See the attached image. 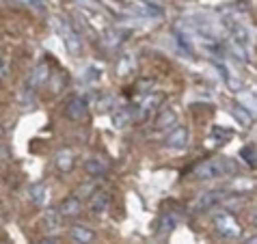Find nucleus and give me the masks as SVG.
Returning a JSON list of instances; mask_svg holds the SVG:
<instances>
[{
    "instance_id": "1",
    "label": "nucleus",
    "mask_w": 257,
    "mask_h": 244,
    "mask_svg": "<svg viewBox=\"0 0 257 244\" xmlns=\"http://www.w3.org/2000/svg\"><path fill=\"white\" fill-rule=\"evenodd\" d=\"M235 162L229 160V158H210V160L201 162L199 167L195 169V175L197 179H214V177H223V175H229V173H235Z\"/></svg>"
},
{
    "instance_id": "2",
    "label": "nucleus",
    "mask_w": 257,
    "mask_h": 244,
    "mask_svg": "<svg viewBox=\"0 0 257 244\" xmlns=\"http://www.w3.org/2000/svg\"><path fill=\"white\" fill-rule=\"evenodd\" d=\"M50 78V69L46 63H39V65H35V69L28 74V78L24 80L22 84V93H20V99H26V102H31V99L35 97V93H37L39 87H44V84L48 82Z\"/></svg>"
},
{
    "instance_id": "3",
    "label": "nucleus",
    "mask_w": 257,
    "mask_h": 244,
    "mask_svg": "<svg viewBox=\"0 0 257 244\" xmlns=\"http://www.w3.org/2000/svg\"><path fill=\"white\" fill-rule=\"evenodd\" d=\"M54 26H56V31H59V35H61L63 44H65L67 52H69V54H80V50H82V39H80V35L76 33V28L71 26L63 16H56V18H54Z\"/></svg>"
},
{
    "instance_id": "4",
    "label": "nucleus",
    "mask_w": 257,
    "mask_h": 244,
    "mask_svg": "<svg viewBox=\"0 0 257 244\" xmlns=\"http://www.w3.org/2000/svg\"><path fill=\"white\" fill-rule=\"evenodd\" d=\"M214 227H216L218 235H223V238H227V240L240 238V233H242L240 222L235 220L233 214L225 212V210H220V212L214 214Z\"/></svg>"
},
{
    "instance_id": "5",
    "label": "nucleus",
    "mask_w": 257,
    "mask_h": 244,
    "mask_svg": "<svg viewBox=\"0 0 257 244\" xmlns=\"http://www.w3.org/2000/svg\"><path fill=\"white\" fill-rule=\"evenodd\" d=\"M227 199V190L225 188H214V190H208L199 197L195 203H192V212H205L210 207H216L218 203H223Z\"/></svg>"
},
{
    "instance_id": "6",
    "label": "nucleus",
    "mask_w": 257,
    "mask_h": 244,
    "mask_svg": "<svg viewBox=\"0 0 257 244\" xmlns=\"http://www.w3.org/2000/svg\"><path fill=\"white\" fill-rule=\"evenodd\" d=\"M188 141H190L188 128L180 126V128H175L167 139H164V145H167V149H173V152H182V149L188 147Z\"/></svg>"
},
{
    "instance_id": "7",
    "label": "nucleus",
    "mask_w": 257,
    "mask_h": 244,
    "mask_svg": "<svg viewBox=\"0 0 257 244\" xmlns=\"http://www.w3.org/2000/svg\"><path fill=\"white\" fill-rule=\"evenodd\" d=\"M87 112H89V106H87V102H84L80 95H74V97L67 99V104H65V114H67L71 121L84 119V117H87Z\"/></svg>"
},
{
    "instance_id": "8",
    "label": "nucleus",
    "mask_w": 257,
    "mask_h": 244,
    "mask_svg": "<svg viewBox=\"0 0 257 244\" xmlns=\"http://www.w3.org/2000/svg\"><path fill=\"white\" fill-rule=\"evenodd\" d=\"M84 171H87L91 177H102L108 173V162H106L102 156H91L89 160L84 162Z\"/></svg>"
},
{
    "instance_id": "9",
    "label": "nucleus",
    "mask_w": 257,
    "mask_h": 244,
    "mask_svg": "<svg viewBox=\"0 0 257 244\" xmlns=\"http://www.w3.org/2000/svg\"><path fill=\"white\" fill-rule=\"evenodd\" d=\"M160 102H162V95H147V97L137 106V110H134V117H137V119L149 117V114H152L156 108H158Z\"/></svg>"
},
{
    "instance_id": "10",
    "label": "nucleus",
    "mask_w": 257,
    "mask_h": 244,
    "mask_svg": "<svg viewBox=\"0 0 257 244\" xmlns=\"http://www.w3.org/2000/svg\"><path fill=\"white\" fill-rule=\"evenodd\" d=\"M41 222H44V231L56 233V231H59V227H61V212L59 210H46Z\"/></svg>"
},
{
    "instance_id": "11",
    "label": "nucleus",
    "mask_w": 257,
    "mask_h": 244,
    "mask_svg": "<svg viewBox=\"0 0 257 244\" xmlns=\"http://www.w3.org/2000/svg\"><path fill=\"white\" fill-rule=\"evenodd\" d=\"M80 210H82V201H80V197H67V199L59 205L61 216H76V214L80 212Z\"/></svg>"
},
{
    "instance_id": "12",
    "label": "nucleus",
    "mask_w": 257,
    "mask_h": 244,
    "mask_svg": "<svg viewBox=\"0 0 257 244\" xmlns=\"http://www.w3.org/2000/svg\"><path fill=\"white\" fill-rule=\"evenodd\" d=\"M28 197H31V201H33L35 205L44 207L46 201H48V188H46V184H33L31 190H28Z\"/></svg>"
},
{
    "instance_id": "13",
    "label": "nucleus",
    "mask_w": 257,
    "mask_h": 244,
    "mask_svg": "<svg viewBox=\"0 0 257 244\" xmlns=\"http://www.w3.org/2000/svg\"><path fill=\"white\" fill-rule=\"evenodd\" d=\"M175 121H177V114L171 110V108H164V110L158 114V117H156L154 128H156V130H167V128L175 126Z\"/></svg>"
},
{
    "instance_id": "14",
    "label": "nucleus",
    "mask_w": 257,
    "mask_h": 244,
    "mask_svg": "<svg viewBox=\"0 0 257 244\" xmlns=\"http://www.w3.org/2000/svg\"><path fill=\"white\" fill-rule=\"evenodd\" d=\"M238 104L244 106L251 114H257V95L253 91H238Z\"/></svg>"
},
{
    "instance_id": "15",
    "label": "nucleus",
    "mask_w": 257,
    "mask_h": 244,
    "mask_svg": "<svg viewBox=\"0 0 257 244\" xmlns=\"http://www.w3.org/2000/svg\"><path fill=\"white\" fill-rule=\"evenodd\" d=\"M69 235H71V240L82 242V244H89V242H93V240H95V233L91 231V229H87V227H80V225L71 229Z\"/></svg>"
},
{
    "instance_id": "16",
    "label": "nucleus",
    "mask_w": 257,
    "mask_h": 244,
    "mask_svg": "<svg viewBox=\"0 0 257 244\" xmlns=\"http://www.w3.org/2000/svg\"><path fill=\"white\" fill-rule=\"evenodd\" d=\"M71 164H74V156H71V149H61L59 154H56V167H59L63 173H67L71 169Z\"/></svg>"
},
{
    "instance_id": "17",
    "label": "nucleus",
    "mask_w": 257,
    "mask_h": 244,
    "mask_svg": "<svg viewBox=\"0 0 257 244\" xmlns=\"http://www.w3.org/2000/svg\"><path fill=\"white\" fill-rule=\"evenodd\" d=\"M132 117H134V112L130 108H117L115 112H112V126H115V128H123Z\"/></svg>"
},
{
    "instance_id": "18",
    "label": "nucleus",
    "mask_w": 257,
    "mask_h": 244,
    "mask_svg": "<svg viewBox=\"0 0 257 244\" xmlns=\"http://www.w3.org/2000/svg\"><path fill=\"white\" fill-rule=\"evenodd\" d=\"M108 203H110V197L106 195V192H95L93 199H91V210L99 214L108 207Z\"/></svg>"
},
{
    "instance_id": "19",
    "label": "nucleus",
    "mask_w": 257,
    "mask_h": 244,
    "mask_svg": "<svg viewBox=\"0 0 257 244\" xmlns=\"http://www.w3.org/2000/svg\"><path fill=\"white\" fill-rule=\"evenodd\" d=\"M231 114H233V117H238V121L242 126H248V121H251V112H248L244 106H240V104L231 106Z\"/></svg>"
},
{
    "instance_id": "20",
    "label": "nucleus",
    "mask_w": 257,
    "mask_h": 244,
    "mask_svg": "<svg viewBox=\"0 0 257 244\" xmlns=\"http://www.w3.org/2000/svg\"><path fill=\"white\" fill-rule=\"evenodd\" d=\"M160 233H169V231H173L175 229V225H177V216L175 214H167V216L162 218V222H160Z\"/></svg>"
},
{
    "instance_id": "21",
    "label": "nucleus",
    "mask_w": 257,
    "mask_h": 244,
    "mask_svg": "<svg viewBox=\"0 0 257 244\" xmlns=\"http://www.w3.org/2000/svg\"><path fill=\"white\" fill-rule=\"evenodd\" d=\"M240 156L244 158V160L251 164V167H257V152H255V147H251V145L242 147V149H240Z\"/></svg>"
},
{
    "instance_id": "22",
    "label": "nucleus",
    "mask_w": 257,
    "mask_h": 244,
    "mask_svg": "<svg viewBox=\"0 0 257 244\" xmlns=\"http://www.w3.org/2000/svg\"><path fill=\"white\" fill-rule=\"evenodd\" d=\"M231 188H233V190H242V192H246V190L255 188V182H251V179H238V182H233Z\"/></svg>"
},
{
    "instance_id": "23",
    "label": "nucleus",
    "mask_w": 257,
    "mask_h": 244,
    "mask_svg": "<svg viewBox=\"0 0 257 244\" xmlns=\"http://www.w3.org/2000/svg\"><path fill=\"white\" fill-rule=\"evenodd\" d=\"M97 78H99V67L89 65V67H87V80H89V82H95Z\"/></svg>"
},
{
    "instance_id": "24",
    "label": "nucleus",
    "mask_w": 257,
    "mask_h": 244,
    "mask_svg": "<svg viewBox=\"0 0 257 244\" xmlns=\"http://www.w3.org/2000/svg\"><path fill=\"white\" fill-rule=\"evenodd\" d=\"M5 74H7V61H5V56H0V78Z\"/></svg>"
},
{
    "instance_id": "25",
    "label": "nucleus",
    "mask_w": 257,
    "mask_h": 244,
    "mask_svg": "<svg viewBox=\"0 0 257 244\" xmlns=\"http://www.w3.org/2000/svg\"><path fill=\"white\" fill-rule=\"evenodd\" d=\"M248 242H253V244H257V235H251V238H248Z\"/></svg>"
},
{
    "instance_id": "26",
    "label": "nucleus",
    "mask_w": 257,
    "mask_h": 244,
    "mask_svg": "<svg viewBox=\"0 0 257 244\" xmlns=\"http://www.w3.org/2000/svg\"><path fill=\"white\" fill-rule=\"evenodd\" d=\"M253 222H255V225H257V210H255V214H253Z\"/></svg>"
}]
</instances>
